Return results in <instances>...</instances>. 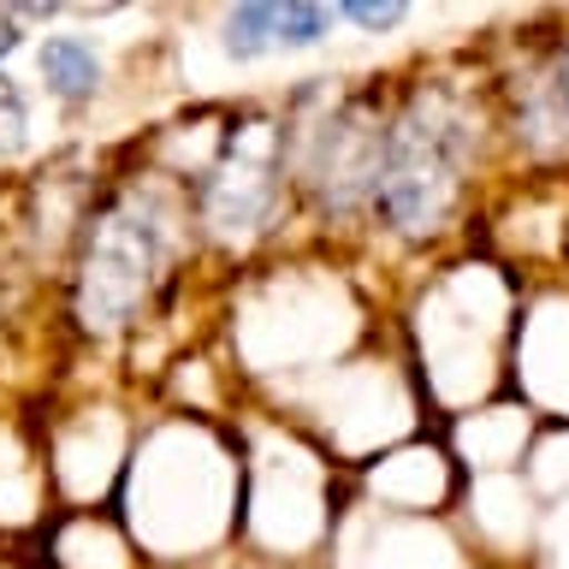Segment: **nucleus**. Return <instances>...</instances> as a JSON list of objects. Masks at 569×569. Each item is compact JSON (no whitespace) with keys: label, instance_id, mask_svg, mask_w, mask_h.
Wrapping results in <instances>:
<instances>
[{"label":"nucleus","instance_id":"nucleus-4","mask_svg":"<svg viewBox=\"0 0 569 569\" xmlns=\"http://www.w3.org/2000/svg\"><path fill=\"white\" fill-rule=\"evenodd\" d=\"M284 184H291V160H284V124L273 119H238L226 131L220 160L190 184V213L208 238L243 243L267 231L284 208Z\"/></svg>","mask_w":569,"mask_h":569},{"label":"nucleus","instance_id":"nucleus-3","mask_svg":"<svg viewBox=\"0 0 569 569\" xmlns=\"http://www.w3.org/2000/svg\"><path fill=\"white\" fill-rule=\"evenodd\" d=\"M380 149H386V107H380V96H368V89L327 101L315 119L284 124L291 184L309 196V208L332 226H345V220L373 208Z\"/></svg>","mask_w":569,"mask_h":569},{"label":"nucleus","instance_id":"nucleus-2","mask_svg":"<svg viewBox=\"0 0 569 569\" xmlns=\"http://www.w3.org/2000/svg\"><path fill=\"white\" fill-rule=\"evenodd\" d=\"M172 267V213L154 190H113L89 213L71 267V309L83 332L113 338L149 309Z\"/></svg>","mask_w":569,"mask_h":569},{"label":"nucleus","instance_id":"nucleus-1","mask_svg":"<svg viewBox=\"0 0 569 569\" xmlns=\"http://www.w3.org/2000/svg\"><path fill=\"white\" fill-rule=\"evenodd\" d=\"M480 154V119L462 89L416 83L386 113V149L373 178V220L391 238H433L451 226V213L469 190Z\"/></svg>","mask_w":569,"mask_h":569},{"label":"nucleus","instance_id":"nucleus-7","mask_svg":"<svg viewBox=\"0 0 569 569\" xmlns=\"http://www.w3.org/2000/svg\"><path fill=\"white\" fill-rule=\"evenodd\" d=\"M332 18H338V7H320V0H279V12H273L279 48H315V42H327Z\"/></svg>","mask_w":569,"mask_h":569},{"label":"nucleus","instance_id":"nucleus-5","mask_svg":"<svg viewBox=\"0 0 569 569\" xmlns=\"http://www.w3.org/2000/svg\"><path fill=\"white\" fill-rule=\"evenodd\" d=\"M36 71H42L48 96L66 101V107L96 101L101 78H107V66H101V53H96L89 36H48V42L36 48Z\"/></svg>","mask_w":569,"mask_h":569},{"label":"nucleus","instance_id":"nucleus-6","mask_svg":"<svg viewBox=\"0 0 569 569\" xmlns=\"http://www.w3.org/2000/svg\"><path fill=\"white\" fill-rule=\"evenodd\" d=\"M273 12H279V0H249V7L226 12V53L231 60H261V53L279 48Z\"/></svg>","mask_w":569,"mask_h":569},{"label":"nucleus","instance_id":"nucleus-9","mask_svg":"<svg viewBox=\"0 0 569 569\" xmlns=\"http://www.w3.org/2000/svg\"><path fill=\"white\" fill-rule=\"evenodd\" d=\"M338 18H350V24H362V30H391V24L409 18V7L403 0H345Z\"/></svg>","mask_w":569,"mask_h":569},{"label":"nucleus","instance_id":"nucleus-8","mask_svg":"<svg viewBox=\"0 0 569 569\" xmlns=\"http://www.w3.org/2000/svg\"><path fill=\"white\" fill-rule=\"evenodd\" d=\"M30 142V101L0 66V154H18Z\"/></svg>","mask_w":569,"mask_h":569},{"label":"nucleus","instance_id":"nucleus-10","mask_svg":"<svg viewBox=\"0 0 569 569\" xmlns=\"http://www.w3.org/2000/svg\"><path fill=\"white\" fill-rule=\"evenodd\" d=\"M546 89H551V101H558V119H563V131H569V42L558 48V60L546 66Z\"/></svg>","mask_w":569,"mask_h":569},{"label":"nucleus","instance_id":"nucleus-11","mask_svg":"<svg viewBox=\"0 0 569 569\" xmlns=\"http://www.w3.org/2000/svg\"><path fill=\"white\" fill-rule=\"evenodd\" d=\"M18 48H24V24H18L12 7H0V60H7V53H18Z\"/></svg>","mask_w":569,"mask_h":569}]
</instances>
